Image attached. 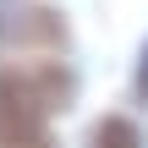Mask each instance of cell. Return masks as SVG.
Returning a JSON list of instances; mask_svg holds the SVG:
<instances>
[{"label":"cell","instance_id":"6da1fadb","mask_svg":"<svg viewBox=\"0 0 148 148\" xmlns=\"http://www.w3.org/2000/svg\"><path fill=\"white\" fill-rule=\"evenodd\" d=\"M0 148H60L44 99H33L16 71H0Z\"/></svg>","mask_w":148,"mask_h":148},{"label":"cell","instance_id":"7a4b0ae2","mask_svg":"<svg viewBox=\"0 0 148 148\" xmlns=\"http://www.w3.org/2000/svg\"><path fill=\"white\" fill-rule=\"evenodd\" d=\"M66 44H71V33H66L60 11L0 0V49H49V55H60Z\"/></svg>","mask_w":148,"mask_h":148},{"label":"cell","instance_id":"3957f363","mask_svg":"<svg viewBox=\"0 0 148 148\" xmlns=\"http://www.w3.org/2000/svg\"><path fill=\"white\" fill-rule=\"evenodd\" d=\"M16 77L27 82L33 99H44L49 115L71 110V99H77V71H71L66 60H33V66H16Z\"/></svg>","mask_w":148,"mask_h":148},{"label":"cell","instance_id":"277c9868","mask_svg":"<svg viewBox=\"0 0 148 148\" xmlns=\"http://www.w3.org/2000/svg\"><path fill=\"white\" fill-rule=\"evenodd\" d=\"M88 148H148L132 115H99L88 126Z\"/></svg>","mask_w":148,"mask_h":148},{"label":"cell","instance_id":"5b68a950","mask_svg":"<svg viewBox=\"0 0 148 148\" xmlns=\"http://www.w3.org/2000/svg\"><path fill=\"white\" fill-rule=\"evenodd\" d=\"M132 99H137V104H148V38H143V49H137V71H132Z\"/></svg>","mask_w":148,"mask_h":148}]
</instances>
